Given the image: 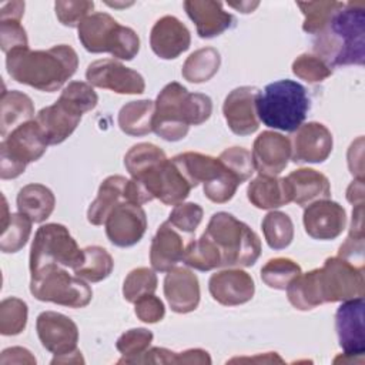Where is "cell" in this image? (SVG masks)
Instances as JSON below:
<instances>
[{
  "instance_id": "cell-1",
  "label": "cell",
  "mask_w": 365,
  "mask_h": 365,
  "mask_svg": "<svg viewBox=\"0 0 365 365\" xmlns=\"http://www.w3.org/2000/svg\"><path fill=\"white\" fill-rule=\"evenodd\" d=\"M77 67L78 56L67 44L48 50L16 48L6 54V68L11 80L46 93L61 88Z\"/></svg>"
},
{
  "instance_id": "cell-2",
  "label": "cell",
  "mask_w": 365,
  "mask_h": 365,
  "mask_svg": "<svg viewBox=\"0 0 365 365\" xmlns=\"http://www.w3.org/2000/svg\"><path fill=\"white\" fill-rule=\"evenodd\" d=\"M314 54L329 67L362 66L365 60V4L348 1L315 36Z\"/></svg>"
},
{
  "instance_id": "cell-3",
  "label": "cell",
  "mask_w": 365,
  "mask_h": 365,
  "mask_svg": "<svg viewBox=\"0 0 365 365\" xmlns=\"http://www.w3.org/2000/svg\"><path fill=\"white\" fill-rule=\"evenodd\" d=\"M154 104L153 131L165 141L182 140L190 125L205 123L212 113V101L207 94L188 93L177 81L168 83Z\"/></svg>"
},
{
  "instance_id": "cell-4",
  "label": "cell",
  "mask_w": 365,
  "mask_h": 365,
  "mask_svg": "<svg viewBox=\"0 0 365 365\" xmlns=\"http://www.w3.org/2000/svg\"><path fill=\"white\" fill-rule=\"evenodd\" d=\"M98 103L94 88L84 81H70L61 91L58 100L41 108L36 121L48 145L63 143L77 128L81 115L91 111Z\"/></svg>"
},
{
  "instance_id": "cell-5",
  "label": "cell",
  "mask_w": 365,
  "mask_h": 365,
  "mask_svg": "<svg viewBox=\"0 0 365 365\" xmlns=\"http://www.w3.org/2000/svg\"><path fill=\"white\" fill-rule=\"evenodd\" d=\"M255 110L258 120L267 127L292 133L308 114L309 97L302 84L288 78L278 80L258 93Z\"/></svg>"
},
{
  "instance_id": "cell-6",
  "label": "cell",
  "mask_w": 365,
  "mask_h": 365,
  "mask_svg": "<svg viewBox=\"0 0 365 365\" xmlns=\"http://www.w3.org/2000/svg\"><path fill=\"white\" fill-rule=\"evenodd\" d=\"M204 234L218 248L221 267H251L261 254L258 235L245 222L225 211L212 214Z\"/></svg>"
},
{
  "instance_id": "cell-7",
  "label": "cell",
  "mask_w": 365,
  "mask_h": 365,
  "mask_svg": "<svg viewBox=\"0 0 365 365\" xmlns=\"http://www.w3.org/2000/svg\"><path fill=\"white\" fill-rule=\"evenodd\" d=\"M77 30L80 43L90 53H110L114 58L128 61L140 50L137 33L103 11L88 14Z\"/></svg>"
},
{
  "instance_id": "cell-8",
  "label": "cell",
  "mask_w": 365,
  "mask_h": 365,
  "mask_svg": "<svg viewBox=\"0 0 365 365\" xmlns=\"http://www.w3.org/2000/svg\"><path fill=\"white\" fill-rule=\"evenodd\" d=\"M30 292L38 301L68 308H84L93 298L90 285L58 264H48L33 272Z\"/></svg>"
},
{
  "instance_id": "cell-9",
  "label": "cell",
  "mask_w": 365,
  "mask_h": 365,
  "mask_svg": "<svg viewBox=\"0 0 365 365\" xmlns=\"http://www.w3.org/2000/svg\"><path fill=\"white\" fill-rule=\"evenodd\" d=\"M84 250H80L67 227L50 222L37 228L30 248V272L44 265L58 264L76 269L84 262Z\"/></svg>"
},
{
  "instance_id": "cell-10",
  "label": "cell",
  "mask_w": 365,
  "mask_h": 365,
  "mask_svg": "<svg viewBox=\"0 0 365 365\" xmlns=\"http://www.w3.org/2000/svg\"><path fill=\"white\" fill-rule=\"evenodd\" d=\"M47 141L36 120L16 127L0 144V177L16 178L27 164L37 161L47 150Z\"/></svg>"
},
{
  "instance_id": "cell-11",
  "label": "cell",
  "mask_w": 365,
  "mask_h": 365,
  "mask_svg": "<svg viewBox=\"0 0 365 365\" xmlns=\"http://www.w3.org/2000/svg\"><path fill=\"white\" fill-rule=\"evenodd\" d=\"M317 289L321 304L344 302L365 294L364 265H355L341 257H329L315 268Z\"/></svg>"
},
{
  "instance_id": "cell-12",
  "label": "cell",
  "mask_w": 365,
  "mask_h": 365,
  "mask_svg": "<svg viewBox=\"0 0 365 365\" xmlns=\"http://www.w3.org/2000/svg\"><path fill=\"white\" fill-rule=\"evenodd\" d=\"M131 178L140 184L150 201L157 198L165 205L182 202L192 188L175 163L168 158L141 175Z\"/></svg>"
},
{
  "instance_id": "cell-13",
  "label": "cell",
  "mask_w": 365,
  "mask_h": 365,
  "mask_svg": "<svg viewBox=\"0 0 365 365\" xmlns=\"http://www.w3.org/2000/svg\"><path fill=\"white\" fill-rule=\"evenodd\" d=\"M86 78L90 86L108 88L117 94H141L145 90L143 76L114 58L96 60L88 64Z\"/></svg>"
},
{
  "instance_id": "cell-14",
  "label": "cell",
  "mask_w": 365,
  "mask_h": 365,
  "mask_svg": "<svg viewBox=\"0 0 365 365\" xmlns=\"http://www.w3.org/2000/svg\"><path fill=\"white\" fill-rule=\"evenodd\" d=\"M36 331L41 345L54 356L77 351L78 328L64 314L54 311L41 312L36 319Z\"/></svg>"
},
{
  "instance_id": "cell-15",
  "label": "cell",
  "mask_w": 365,
  "mask_h": 365,
  "mask_svg": "<svg viewBox=\"0 0 365 365\" xmlns=\"http://www.w3.org/2000/svg\"><path fill=\"white\" fill-rule=\"evenodd\" d=\"M104 225L110 242L125 248L137 244L145 234L147 215L141 205L123 201L110 212Z\"/></svg>"
},
{
  "instance_id": "cell-16",
  "label": "cell",
  "mask_w": 365,
  "mask_h": 365,
  "mask_svg": "<svg viewBox=\"0 0 365 365\" xmlns=\"http://www.w3.org/2000/svg\"><path fill=\"white\" fill-rule=\"evenodd\" d=\"M259 90L254 86L237 87L228 93L222 104V114L230 130L237 135H250L258 130L255 101Z\"/></svg>"
},
{
  "instance_id": "cell-17",
  "label": "cell",
  "mask_w": 365,
  "mask_h": 365,
  "mask_svg": "<svg viewBox=\"0 0 365 365\" xmlns=\"http://www.w3.org/2000/svg\"><path fill=\"white\" fill-rule=\"evenodd\" d=\"M335 329L339 346L346 356H362L364 336V297L344 301L335 314Z\"/></svg>"
},
{
  "instance_id": "cell-18",
  "label": "cell",
  "mask_w": 365,
  "mask_h": 365,
  "mask_svg": "<svg viewBox=\"0 0 365 365\" xmlns=\"http://www.w3.org/2000/svg\"><path fill=\"white\" fill-rule=\"evenodd\" d=\"M305 232L314 240H334L342 234L346 225V212L344 207L335 201L319 200L304 210Z\"/></svg>"
},
{
  "instance_id": "cell-19",
  "label": "cell",
  "mask_w": 365,
  "mask_h": 365,
  "mask_svg": "<svg viewBox=\"0 0 365 365\" xmlns=\"http://www.w3.org/2000/svg\"><path fill=\"white\" fill-rule=\"evenodd\" d=\"M252 163L259 175L277 177L281 174L291 158V141L288 137L275 131H262L252 145Z\"/></svg>"
},
{
  "instance_id": "cell-20",
  "label": "cell",
  "mask_w": 365,
  "mask_h": 365,
  "mask_svg": "<svg viewBox=\"0 0 365 365\" xmlns=\"http://www.w3.org/2000/svg\"><path fill=\"white\" fill-rule=\"evenodd\" d=\"M332 145V134L324 124L305 123L299 125L292 138L291 157L294 163H324L329 157Z\"/></svg>"
},
{
  "instance_id": "cell-21",
  "label": "cell",
  "mask_w": 365,
  "mask_h": 365,
  "mask_svg": "<svg viewBox=\"0 0 365 365\" xmlns=\"http://www.w3.org/2000/svg\"><path fill=\"white\" fill-rule=\"evenodd\" d=\"M208 289L218 304L235 307L252 299L255 285L248 272L241 268H227L211 275Z\"/></svg>"
},
{
  "instance_id": "cell-22",
  "label": "cell",
  "mask_w": 365,
  "mask_h": 365,
  "mask_svg": "<svg viewBox=\"0 0 365 365\" xmlns=\"http://www.w3.org/2000/svg\"><path fill=\"white\" fill-rule=\"evenodd\" d=\"M164 295L174 312H192L200 304V282L197 275L188 268L174 267L164 278Z\"/></svg>"
},
{
  "instance_id": "cell-23",
  "label": "cell",
  "mask_w": 365,
  "mask_h": 365,
  "mask_svg": "<svg viewBox=\"0 0 365 365\" xmlns=\"http://www.w3.org/2000/svg\"><path fill=\"white\" fill-rule=\"evenodd\" d=\"M191 36L188 29L174 16L158 19L150 33V46L155 56L163 60L177 58L188 50Z\"/></svg>"
},
{
  "instance_id": "cell-24",
  "label": "cell",
  "mask_w": 365,
  "mask_h": 365,
  "mask_svg": "<svg viewBox=\"0 0 365 365\" xmlns=\"http://www.w3.org/2000/svg\"><path fill=\"white\" fill-rule=\"evenodd\" d=\"M184 9L195 23L197 34L201 38L217 37L234 24V16L222 9L221 1L187 0Z\"/></svg>"
},
{
  "instance_id": "cell-25",
  "label": "cell",
  "mask_w": 365,
  "mask_h": 365,
  "mask_svg": "<svg viewBox=\"0 0 365 365\" xmlns=\"http://www.w3.org/2000/svg\"><path fill=\"white\" fill-rule=\"evenodd\" d=\"M184 238L178 232L177 228H174L168 221L163 222L150 247V262L154 271L158 272H168L180 261H182L184 257Z\"/></svg>"
},
{
  "instance_id": "cell-26",
  "label": "cell",
  "mask_w": 365,
  "mask_h": 365,
  "mask_svg": "<svg viewBox=\"0 0 365 365\" xmlns=\"http://www.w3.org/2000/svg\"><path fill=\"white\" fill-rule=\"evenodd\" d=\"M291 201L297 205L307 207L319 200L331 197L329 180L314 168H298L285 177Z\"/></svg>"
},
{
  "instance_id": "cell-27",
  "label": "cell",
  "mask_w": 365,
  "mask_h": 365,
  "mask_svg": "<svg viewBox=\"0 0 365 365\" xmlns=\"http://www.w3.org/2000/svg\"><path fill=\"white\" fill-rule=\"evenodd\" d=\"M248 201L261 210H274L291 202V194L285 178L258 175L247 188Z\"/></svg>"
},
{
  "instance_id": "cell-28",
  "label": "cell",
  "mask_w": 365,
  "mask_h": 365,
  "mask_svg": "<svg viewBox=\"0 0 365 365\" xmlns=\"http://www.w3.org/2000/svg\"><path fill=\"white\" fill-rule=\"evenodd\" d=\"M127 178L123 175L107 177L98 188L96 200L87 210V220L93 225L106 224L110 212L125 200V184Z\"/></svg>"
},
{
  "instance_id": "cell-29",
  "label": "cell",
  "mask_w": 365,
  "mask_h": 365,
  "mask_svg": "<svg viewBox=\"0 0 365 365\" xmlns=\"http://www.w3.org/2000/svg\"><path fill=\"white\" fill-rule=\"evenodd\" d=\"M180 171L184 174L190 185L194 188L200 182L205 184L212 181L224 171V164L211 155H205L201 153H182L171 158Z\"/></svg>"
},
{
  "instance_id": "cell-30",
  "label": "cell",
  "mask_w": 365,
  "mask_h": 365,
  "mask_svg": "<svg viewBox=\"0 0 365 365\" xmlns=\"http://www.w3.org/2000/svg\"><path fill=\"white\" fill-rule=\"evenodd\" d=\"M19 212L29 217L33 222L46 221L56 205L53 191L43 184H27L17 194Z\"/></svg>"
},
{
  "instance_id": "cell-31",
  "label": "cell",
  "mask_w": 365,
  "mask_h": 365,
  "mask_svg": "<svg viewBox=\"0 0 365 365\" xmlns=\"http://www.w3.org/2000/svg\"><path fill=\"white\" fill-rule=\"evenodd\" d=\"M34 115V106L31 98L19 90H4L1 93L0 111V133L3 137L9 135L16 127L27 123Z\"/></svg>"
},
{
  "instance_id": "cell-32",
  "label": "cell",
  "mask_w": 365,
  "mask_h": 365,
  "mask_svg": "<svg viewBox=\"0 0 365 365\" xmlns=\"http://www.w3.org/2000/svg\"><path fill=\"white\" fill-rule=\"evenodd\" d=\"M31 222L33 221L21 212L9 214L7 202H6V198L3 197L0 250L6 254L20 251L30 238Z\"/></svg>"
},
{
  "instance_id": "cell-33",
  "label": "cell",
  "mask_w": 365,
  "mask_h": 365,
  "mask_svg": "<svg viewBox=\"0 0 365 365\" xmlns=\"http://www.w3.org/2000/svg\"><path fill=\"white\" fill-rule=\"evenodd\" d=\"M155 104L151 100H138L124 104L118 113V125L123 133L140 137L153 131Z\"/></svg>"
},
{
  "instance_id": "cell-34",
  "label": "cell",
  "mask_w": 365,
  "mask_h": 365,
  "mask_svg": "<svg viewBox=\"0 0 365 365\" xmlns=\"http://www.w3.org/2000/svg\"><path fill=\"white\" fill-rule=\"evenodd\" d=\"M221 64L217 48L202 47L191 53L182 64L181 76L190 83H204L212 78Z\"/></svg>"
},
{
  "instance_id": "cell-35",
  "label": "cell",
  "mask_w": 365,
  "mask_h": 365,
  "mask_svg": "<svg viewBox=\"0 0 365 365\" xmlns=\"http://www.w3.org/2000/svg\"><path fill=\"white\" fill-rule=\"evenodd\" d=\"M84 262L74 269V274L88 282H100L106 279L113 268L114 261L110 252L98 245H90L84 248Z\"/></svg>"
},
{
  "instance_id": "cell-36",
  "label": "cell",
  "mask_w": 365,
  "mask_h": 365,
  "mask_svg": "<svg viewBox=\"0 0 365 365\" xmlns=\"http://www.w3.org/2000/svg\"><path fill=\"white\" fill-rule=\"evenodd\" d=\"M182 261L185 265L194 269L210 271L221 267V254L215 244L205 234H202L198 240L185 245Z\"/></svg>"
},
{
  "instance_id": "cell-37",
  "label": "cell",
  "mask_w": 365,
  "mask_h": 365,
  "mask_svg": "<svg viewBox=\"0 0 365 365\" xmlns=\"http://www.w3.org/2000/svg\"><path fill=\"white\" fill-rule=\"evenodd\" d=\"M287 297L291 305L299 311H309L321 305L317 289L315 269L305 274L301 272L297 278H294L287 287Z\"/></svg>"
},
{
  "instance_id": "cell-38",
  "label": "cell",
  "mask_w": 365,
  "mask_h": 365,
  "mask_svg": "<svg viewBox=\"0 0 365 365\" xmlns=\"http://www.w3.org/2000/svg\"><path fill=\"white\" fill-rule=\"evenodd\" d=\"M261 227L264 238L272 250H284L294 240V224L285 212L269 211L264 217Z\"/></svg>"
},
{
  "instance_id": "cell-39",
  "label": "cell",
  "mask_w": 365,
  "mask_h": 365,
  "mask_svg": "<svg viewBox=\"0 0 365 365\" xmlns=\"http://www.w3.org/2000/svg\"><path fill=\"white\" fill-rule=\"evenodd\" d=\"M297 6L304 14L302 30L308 34H319L325 26L329 23L335 11H338L344 3L342 1H298Z\"/></svg>"
},
{
  "instance_id": "cell-40",
  "label": "cell",
  "mask_w": 365,
  "mask_h": 365,
  "mask_svg": "<svg viewBox=\"0 0 365 365\" xmlns=\"http://www.w3.org/2000/svg\"><path fill=\"white\" fill-rule=\"evenodd\" d=\"M167 160L165 153L151 143H138L124 155V165L131 177H138Z\"/></svg>"
},
{
  "instance_id": "cell-41",
  "label": "cell",
  "mask_w": 365,
  "mask_h": 365,
  "mask_svg": "<svg viewBox=\"0 0 365 365\" xmlns=\"http://www.w3.org/2000/svg\"><path fill=\"white\" fill-rule=\"evenodd\" d=\"M301 274V267L291 258H272L261 268V279L274 289H287L289 282Z\"/></svg>"
},
{
  "instance_id": "cell-42",
  "label": "cell",
  "mask_w": 365,
  "mask_h": 365,
  "mask_svg": "<svg viewBox=\"0 0 365 365\" xmlns=\"http://www.w3.org/2000/svg\"><path fill=\"white\" fill-rule=\"evenodd\" d=\"M27 304L16 297L4 298L0 302V332L1 335H19L27 324Z\"/></svg>"
},
{
  "instance_id": "cell-43",
  "label": "cell",
  "mask_w": 365,
  "mask_h": 365,
  "mask_svg": "<svg viewBox=\"0 0 365 365\" xmlns=\"http://www.w3.org/2000/svg\"><path fill=\"white\" fill-rule=\"evenodd\" d=\"M157 289V275L147 267H138L128 272L123 284V295L128 302H135L144 295L154 294Z\"/></svg>"
},
{
  "instance_id": "cell-44",
  "label": "cell",
  "mask_w": 365,
  "mask_h": 365,
  "mask_svg": "<svg viewBox=\"0 0 365 365\" xmlns=\"http://www.w3.org/2000/svg\"><path fill=\"white\" fill-rule=\"evenodd\" d=\"M153 341V332L145 328H133L125 331L115 342V348L123 355L118 364H131L137 356L144 354Z\"/></svg>"
},
{
  "instance_id": "cell-45",
  "label": "cell",
  "mask_w": 365,
  "mask_h": 365,
  "mask_svg": "<svg viewBox=\"0 0 365 365\" xmlns=\"http://www.w3.org/2000/svg\"><path fill=\"white\" fill-rule=\"evenodd\" d=\"M292 73L307 83H321L332 74V67L314 53H302L292 61Z\"/></svg>"
},
{
  "instance_id": "cell-46",
  "label": "cell",
  "mask_w": 365,
  "mask_h": 365,
  "mask_svg": "<svg viewBox=\"0 0 365 365\" xmlns=\"http://www.w3.org/2000/svg\"><path fill=\"white\" fill-rule=\"evenodd\" d=\"M218 160L241 181V184L247 181L255 170L252 155L244 147H230L220 154Z\"/></svg>"
},
{
  "instance_id": "cell-47",
  "label": "cell",
  "mask_w": 365,
  "mask_h": 365,
  "mask_svg": "<svg viewBox=\"0 0 365 365\" xmlns=\"http://www.w3.org/2000/svg\"><path fill=\"white\" fill-rule=\"evenodd\" d=\"M240 184L241 181L224 167V171L217 178L202 184V191L210 201L224 204L234 197Z\"/></svg>"
},
{
  "instance_id": "cell-48",
  "label": "cell",
  "mask_w": 365,
  "mask_h": 365,
  "mask_svg": "<svg viewBox=\"0 0 365 365\" xmlns=\"http://www.w3.org/2000/svg\"><path fill=\"white\" fill-rule=\"evenodd\" d=\"M202 208L195 202H180L170 212L168 222L181 232L194 234L202 220Z\"/></svg>"
},
{
  "instance_id": "cell-49",
  "label": "cell",
  "mask_w": 365,
  "mask_h": 365,
  "mask_svg": "<svg viewBox=\"0 0 365 365\" xmlns=\"http://www.w3.org/2000/svg\"><path fill=\"white\" fill-rule=\"evenodd\" d=\"M94 9V3L88 0H78V1H67L58 0L54 3V10L58 21L67 27H78V24L91 14Z\"/></svg>"
},
{
  "instance_id": "cell-50",
  "label": "cell",
  "mask_w": 365,
  "mask_h": 365,
  "mask_svg": "<svg viewBox=\"0 0 365 365\" xmlns=\"http://www.w3.org/2000/svg\"><path fill=\"white\" fill-rule=\"evenodd\" d=\"M0 46L7 54L16 48H27L29 40L24 27L17 19H0Z\"/></svg>"
},
{
  "instance_id": "cell-51",
  "label": "cell",
  "mask_w": 365,
  "mask_h": 365,
  "mask_svg": "<svg viewBox=\"0 0 365 365\" xmlns=\"http://www.w3.org/2000/svg\"><path fill=\"white\" fill-rule=\"evenodd\" d=\"M134 304H135L134 312H135L137 318L143 322L155 324V322L161 321L165 315L164 302L154 294L144 295L140 299H137Z\"/></svg>"
},
{
  "instance_id": "cell-52",
  "label": "cell",
  "mask_w": 365,
  "mask_h": 365,
  "mask_svg": "<svg viewBox=\"0 0 365 365\" xmlns=\"http://www.w3.org/2000/svg\"><path fill=\"white\" fill-rule=\"evenodd\" d=\"M131 364H178V352L154 346L137 356Z\"/></svg>"
},
{
  "instance_id": "cell-53",
  "label": "cell",
  "mask_w": 365,
  "mask_h": 365,
  "mask_svg": "<svg viewBox=\"0 0 365 365\" xmlns=\"http://www.w3.org/2000/svg\"><path fill=\"white\" fill-rule=\"evenodd\" d=\"M1 365L7 364H36V358L31 355V352L21 346H13L7 348L1 352L0 358Z\"/></svg>"
},
{
  "instance_id": "cell-54",
  "label": "cell",
  "mask_w": 365,
  "mask_h": 365,
  "mask_svg": "<svg viewBox=\"0 0 365 365\" xmlns=\"http://www.w3.org/2000/svg\"><path fill=\"white\" fill-rule=\"evenodd\" d=\"M178 364H211V358L207 351L195 348L178 352Z\"/></svg>"
},
{
  "instance_id": "cell-55",
  "label": "cell",
  "mask_w": 365,
  "mask_h": 365,
  "mask_svg": "<svg viewBox=\"0 0 365 365\" xmlns=\"http://www.w3.org/2000/svg\"><path fill=\"white\" fill-rule=\"evenodd\" d=\"M24 13V1H7L0 6V19L21 20Z\"/></svg>"
},
{
  "instance_id": "cell-56",
  "label": "cell",
  "mask_w": 365,
  "mask_h": 365,
  "mask_svg": "<svg viewBox=\"0 0 365 365\" xmlns=\"http://www.w3.org/2000/svg\"><path fill=\"white\" fill-rule=\"evenodd\" d=\"M346 200L355 207L359 204H364V180L355 178L348 190H346Z\"/></svg>"
},
{
  "instance_id": "cell-57",
  "label": "cell",
  "mask_w": 365,
  "mask_h": 365,
  "mask_svg": "<svg viewBox=\"0 0 365 365\" xmlns=\"http://www.w3.org/2000/svg\"><path fill=\"white\" fill-rule=\"evenodd\" d=\"M51 364H84V359L81 356V352L77 349L71 354H66V355H60V356H54L51 359Z\"/></svg>"
},
{
  "instance_id": "cell-58",
  "label": "cell",
  "mask_w": 365,
  "mask_h": 365,
  "mask_svg": "<svg viewBox=\"0 0 365 365\" xmlns=\"http://www.w3.org/2000/svg\"><path fill=\"white\" fill-rule=\"evenodd\" d=\"M258 1H254V3H250V1H240V3H228V6L240 10L241 13H252L255 7H258Z\"/></svg>"
}]
</instances>
